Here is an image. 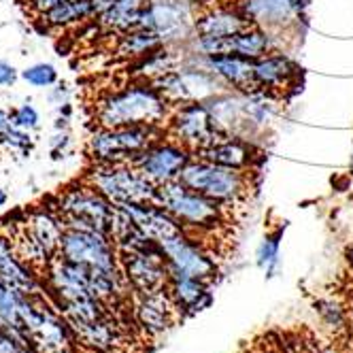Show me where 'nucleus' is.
Here are the masks:
<instances>
[{
    "label": "nucleus",
    "mask_w": 353,
    "mask_h": 353,
    "mask_svg": "<svg viewBox=\"0 0 353 353\" xmlns=\"http://www.w3.org/2000/svg\"><path fill=\"white\" fill-rule=\"evenodd\" d=\"M256 262L266 272V276H272L274 268L279 266V234H270L260 243L256 251Z\"/></svg>",
    "instance_id": "bb28decb"
},
{
    "label": "nucleus",
    "mask_w": 353,
    "mask_h": 353,
    "mask_svg": "<svg viewBox=\"0 0 353 353\" xmlns=\"http://www.w3.org/2000/svg\"><path fill=\"white\" fill-rule=\"evenodd\" d=\"M234 3H236V0H234Z\"/></svg>",
    "instance_id": "e433bc0d"
},
{
    "label": "nucleus",
    "mask_w": 353,
    "mask_h": 353,
    "mask_svg": "<svg viewBox=\"0 0 353 353\" xmlns=\"http://www.w3.org/2000/svg\"><path fill=\"white\" fill-rule=\"evenodd\" d=\"M317 307H319V309H317L319 315L325 319L327 325H332V327H343V325L349 323V313L339 305L336 300H332V298L319 300V302H317Z\"/></svg>",
    "instance_id": "c85d7f7f"
},
{
    "label": "nucleus",
    "mask_w": 353,
    "mask_h": 353,
    "mask_svg": "<svg viewBox=\"0 0 353 353\" xmlns=\"http://www.w3.org/2000/svg\"><path fill=\"white\" fill-rule=\"evenodd\" d=\"M347 262H349V268L353 270V245H349L347 249Z\"/></svg>",
    "instance_id": "72a5a7b5"
},
{
    "label": "nucleus",
    "mask_w": 353,
    "mask_h": 353,
    "mask_svg": "<svg viewBox=\"0 0 353 353\" xmlns=\"http://www.w3.org/2000/svg\"><path fill=\"white\" fill-rule=\"evenodd\" d=\"M0 281H5L13 290H17L21 294H28V296L43 294L30 266L21 262L11 239H7V236H0Z\"/></svg>",
    "instance_id": "412c9836"
},
{
    "label": "nucleus",
    "mask_w": 353,
    "mask_h": 353,
    "mask_svg": "<svg viewBox=\"0 0 353 353\" xmlns=\"http://www.w3.org/2000/svg\"><path fill=\"white\" fill-rule=\"evenodd\" d=\"M119 266L128 285L141 294H156L168 290L170 272L166 266L164 251L158 243H149L137 251H123L119 254Z\"/></svg>",
    "instance_id": "9b49d317"
},
{
    "label": "nucleus",
    "mask_w": 353,
    "mask_h": 353,
    "mask_svg": "<svg viewBox=\"0 0 353 353\" xmlns=\"http://www.w3.org/2000/svg\"><path fill=\"white\" fill-rule=\"evenodd\" d=\"M179 181L215 200L225 211L243 207L251 194V170L230 168L194 156L179 174Z\"/></svg>",
    "instance_id": "7ed1b4c3"
},
{
    "label": "nucleus",
    "mask_w": 353,
    "mask_h": 353,
    "mask_svg": "<svg viewBox=\"0 0 353 353\" xmlns=\"http://www.w3.org/2000/svg\"><path fill=\"white\" fill-rule=\"evenodd\" d=\"M254 77L256 90L281 96L298 79V68L288 54L272 49L270 54L254 60Z\"/></svg>",
    "instance_id": "f3484780"
},
{
    "label": "nucleus",
    "mask_w": 353,
    "mask_h": 353,
    "mask_svg": "<svg viewBox=\"0 0 353 353\" xmlns=\"http://www.w3.org/2000/svg\"><path fill=\"white\" fill-rule=\"evenodd\" d=\"M83 181L109 198L115 207L156 203L158 194V185L149 181L134 164H92Z\"/></svg>",
    "instance_id": "423d86ee"
},
{
    "label": "nucleus",
    "mask_w": 353,
    "mask_h": 353,
    "mask_svg": "<svg viewBox=\"0 0 353 353\" xmlns=\"http://www.w3.org/2000/svg\"><path fill=\"white\" fill-rule=\"evenodd\" d=\"M198 158H205L215 164H223L230 168H241V170H251L254 162L258 158V149L247 137L239 134H225L217 143L209 145L207 149L198 151Z\"/></svg>",
    "instance_id": "aec40b11"
},
{
    "label": "nucleus",
    "mask_w": 353,
    "mask_h": 353,
    "mask_svg": "<svg viewBox=\"0 0 353 353\" xmlns=\"http://www.w3.org/2000/svg\"><path fill=\"white\" fill-rule=\"evenodd\" d=\"M151 0H111L109 7L96 17L98 28L107 32H128L139 26L141 15Z\"/></svg>",
    "instance_id": "4be33fe9"
},
{
    "label": "nucleus",
    "mask_w": 353,
    "mask_h": 353,
    "mask_svg": "<svg viewBox=\"0 0 353 353\" xmlns=\"http://www.w3.org/2000/svg\"><path fill=\"white\" fill-rule=\"evenodd\" d=\"M160 247L164 251L170 279L190 276V279L205 281L209 285L215 281L217 270H219L215 256L198 236L190 232H181L160 243Z\"/></svg>",
    "instance_id": "9d476101"
},
{
    "label": "nucleus",
    "mask_w": 353,
    "mask_h": 353,
    "mask_svg": "<svg viewBox=\"0 0 353 353\" xmlns=\"http://www.w3.org/2000/svg\"><path fill=\"white\" fill-rule=\"evenodd\" d=\"M192 158H194V154L185 145L164 134L158 141L151 143L147 149H143L132 164L147 176L149 181H154L156 185H164V183L179 179L181 170L185 168V164Z\"/></svg>",
    "instance_id": "ddd939ff"
},
{
    "label": "nucleus",
    "mask_w": 353,
    "mask_h": 353,
    "mask_svg": "<svg viewBox=\"0 0 353 353\" xmlns=\"http://www.w3.org/2000/svg\"><path fill=\"white\" fill-rule=\"evenodd\" d=\"M247 19L279 37L305 17L307 0H236Z\"/></svg>",
    "instance_id": "4468645a"
},
{
    "label": "nucleus",
    "mask_w": 353,
    "mask_h": 353,
    "mask_svg": "<svg viewBox=\"0 0 353 353\" xmlns=\"http://www.w3.org/2000/svg\"><path fill=\"white\" fill-rule=\"evenodd\" d=\"M125 213H128L134 223L141 228V232L156 241L158 245L164 243L166 239L188 232L183 225L176 221L166 209H162L158 203H141V205H119Z\"/></svg>",
    "instance_id": "a211bd4d"
},
{
    "label": "nucleus",
    "mask_w": 353,
    "mask_h": 353,
    "mask_svg": "<svg viewBox=\"0 0 353 353\" xmlns=\"http://www.w3.org/2000/svg\"><path fill=\"white\" fill-rule=\"evenodd\" d=\"M166 134L185 145L196 156L198 151L217 143L228 132L221 130V125L213 117L207 103L196 100V103H183L172 109L166 121Z\"/></svg>",
    "instance_id": "1a4fd4ad"
},
{
    "label": "nucleus",
    "mask_w": 353,
    "mask_h": 353,
    "mask_svg": "<svg viewBox=\"0 0 353 353\" xmlns=\"http://www.w3.org/2000/svg\"><path fill=\"white\" fill-rule=\"evenodd\" d=\"M60 3H66V0H30V9L34 11V13H45V11H49L52 7H56V5H60Z\"/></svg>",
    "instance_id": "2f4dec72"
},
{
    "label": "nucleus",
    "mask_w": 353,
    "mask_h": 353,
    "mask_svg": "<svg viewBox=\"0 0 353 353\" xmlns=\"http://www.w3.org/2000/svg\"><path fill=\"white\" fill-rule=\"evenodd\" d=\"M39 17L47 28H68L90 17H96V7L94 0H66V3H60L41 13Z\"/></svg>",
    "instance_id": "393cba45"
},
{
    "label": "nucleus",
    "mask_w": 353,
    "mask_h": 353,
    "mask_svg": "<svg viewBox=\"0 0 353 353\" xmlns=\"http://www.w3.org/2000/svg\"><path fill=\"white\" fill-rule=\"evenodd\" d=\"M188 3L198 11V9H205V7H209V5L217 3V0H188Z\"/></svg>",
    "instance_id": "473e14b6"
},
{
    "label": "nucleus",
    "mask_w": 353,
    "mask_h": 353,
    "mask_svg": "<svg viewBox=\"0 0 353 353\" xmlns=\"http://www.w3.org/2000/svg\"><path fill=\"white\" fill-rule=\"evenodd\" d=\"M13 117H15V121H17V125L19 128H23V130H37L39 128V113H37V109L32 107V105H21V107H17L15 111H13Z\"/></svg>",
    "instance_id": "c756f323"
},
{
    "label": "nucleus",
    "mask_w": 353,
    "mask_h": 353,
    "mask_svg": "<svg viewBox=\"0 0 353 353\" xmlns=\"http://www.w3.org/2000/svg\"><path fill=\"white\" fill-rule=\"evenodd\" d=\"M156 203L198 239L219 232L230 219V213L219 207L215 200L192 190L179 179L158 185Z\"/></svg>",
    "instance_id": "f03ea898"
},
{
    "label": "nucleus",
    "mask_w": 353,
    "mask_h": 353,
    "mask_svg": "<svg viewBox=\"0 0 353 353\" xmlns=\"http://www.w3.org/2000/svg\"><path fill=\"white\" fill-rule=\"evenodd\" d=\"M0 143H5L13 149L30 147V132L17 125L13 113L0 109Z\"/></svg>",
    "instance_id": "a878e982"
},
{
    "label": "nucleus",
    "mask_w": 353,
    "mask_h": 353,
    "mask_svg": "<svg viewBox=\"0 0 353 353\" xmlns=\"http://www.w3.org/2000/svg\"><path fill=\"white\" fill-rule=\"evenodd\" d=\"M64 230L66 225L54 209H39L28 215V221L21 225L19 234L11 239V243L21 260L34 266H49L60 254Z\"/></svg>",
    "instance_id": "6e6552de"
},
{
    "label": "nucleus",
    "mask_w": 353,
    "mask_h": 353,
    "mask_svg": "<svg viewBox=\"0 0 353 353\" xmlns=\"http://www.w3.org/2000/svg\"><path fill=\"white\" fill-rule=\"evenodd\" d=\"M172 105L164 94L149 81L134 79L105 94L96 105V125L117 128V125H162L172 113Z\"/></svg>",
    "instance_id": "f257e3e1"
},
{
    "label": "nucleus",
    "mask_w": 353,
    "mask_h": 353,
    "mask_svg": "<svg viewBox=\"0 0 353 353\" xmlns=\"http://www.w3.org/2000/svg\"><path fill=\"white\" fill-rule=\"evenodd\" d=\"M192 54V52H190ZM207 70H211L215 77L234 92H254L256 77H254V60L236 56V54H221V56H198L192 54Z\"/></svg>",
    "instance_id": "dca6fc26"
},
{
    "label": "nucleus",
    "mask_w": 353,
    "mask_h": 353,
    "mask_svg": "<svg viewBox=\"0 0 353 353\" xmlns=\"http://www.w3.org/2000/svg\"><path fill=\"white\" fill-rule=\"evenodd\" d=\"M160 47H164V41L160 39L158 32L143 28V26H137V28H132L128 32L119 34L115 54H117V58L137 62V60H141V58H145L149 54L158 52Z\"/></svg>",
    "instance_id": "b1692460"
},
{
    "label": "nucleus",
    "mask_w": 353,
    "mask_h": 353,
    "mask_svg": "<svg viewBox=\"0 0 353 353\" xmlns=\"http://www.w3.org/2000/svg\"><path fill=\"white\" fill-rule=\"evenodd\" d=\"M54 211L60 215L66 228L96 230L103 234H111L115 205L96 188H92L88 181L68 185L58 196Z\"/></svg>",
    "instance_id": "39448f33"
},
{
    "label": "nucleus",
    "mask_w": 353,
    "mask_h": 353,
    "mask_svg": "<svg viewBox=\"0 0 353 353\" xmlns=\"http://www.w3.org/2000/svg\"><path fill=\"white\" fill-rule=\"evenodd\" d=\"M181 311L168 290L137 296V319L149 334H162L170 325H174Z\"/></svg>",
    "instance_id": "6ab92c4d"
},
{
    "label": "nucleus",
    "mask_w": 353,
    "mask_h": 353,
    "mask_svg": "<svg viewBox=\"0 0 353 353\" xmlns=\"http://www.w3.org/2000/svg\"><path fill=\"white\" fill-rule=\"evenodd\" d=\"M43 296V294H41ZM41 296H26L21 305L19 332L39 353H74L68 321L49 309Z\"/></svg>",
    "instance_id": "0eeeda50"
},
{
    "label": "nucleus",
    "mask_w": 353,
    "mask_h": 353,
    "mask_svg": "<svg viewBox=\"0 0 353 353\" xmlns=\"http://www.w3.org/2000/svg\"><path fill=\"white\" fill-rule=\"evenodd\" d=\"M5 205H7V192L0 190V207H5Z\"/></svg>",
    "instance_id": "f704fd0d"
},
{
    "label": "nucleus",
    "mask_w": 353,
    "mask_h": 353,
    "mask_svg": "<svg viewBox=\"0 0 353 353\" xmlns=\"http://www.w3.org/2000/svg\"><path fill=\"white\" fill-rule=\"evenodd\" d=\"M60 258L88 268L119 270V251L109 234L66 228L60 241Z\"/></svg>",
    "instance_id": "f8f14e48"
},
{
    "label": "nucleus",
    "mask_w": 353,
    "mask_h": 353,
    "mask_svg": "<svg viewBox=\"0 0 353 353\" xmlns=\"http://www.w3.org/2000/svg\"><path fill=\"white\" fill-rule=\"evenodd\" d=\"M249 19L234 0H217V3L198 9L194 21L196 37L228 39L249 26Z\"/></svg>",
    "instance_id": "2eb2a0df"
},
{
    "label": "nucleus",
    "mask_w": 353,
    "mask_h": 353,
    "mask_svg": "<svg viewBox=\"0 0 353 353\" xmlns=\"http://www.w3.org/2000/svg\"><path fill=\"white\" fill-rule=\"evenodd\" d=\"M21 79L34 85V88H49L58 81V70L52 66V64H45V62H39V64H32L28 68L21 70Z\"/></svg>",
    "instance_id": "cd10ccee"
},
{
    "label": "nucleus",
    "mask_w": 353,
    "mask_h": 353,
    "mask_svg": "<svg viewBox=\"0 0 353 353\" xmlns=\"http://www.w3.org/2000/svg\"><path fill=\"white\" fill-rule=\"evenodd\" d=\"M164 134L162 125H96L88 139V154L94 164H132L143 149Z\"/></svg>",
    "instance_id": "20e7f679"
},
{
    "label": "nucleus",
    "mask_w": 353,
    "mask_h": 353,
    "mask_svg": "<svg viewBox=\"0 0 353 353\" xmlns=\"http://www.w3.org/2000/svg\"><path fill=\"white\" fill-rule=\"evenodd\" d=\"M347 313H349V323H351V327H353V302H351V309H349Z\"/></svg>",
    "instance_id": "c9c22d12"
},
{
    "label": "nucleus",
    "mask_w": 353,
    "mask_h": 353,
    "mask_svg": "<svg viewBox=\"0 0 353 353\" xmlns=\"http://www.w3.org/2000/svg\"><path fill=\"white\" fill-rule=\"evenodd\" d=\"M17 79V70L13 64L5 62V60H0V88H9L13 85Z\"/></svg>",
    "instance_id": "7c9ffc66"
},
{
    "label": "nucleus",
    "mask_w": 353,
    "mask_h": 353,
    "mask_svg": "<svg viewBox=\"0 0 353 353\" xmlns=\"http://www.w3.org/2000/svg\"><path fill=\"white\" fill-rule=\"evenodd\" d=\"M168 292L172 300L176 302L181 315H196L205 307L211 305V285L198 279H190V276H179V279H170Z\"/></svg>",
    "instance_id": "5701e85b"
}]
</instances>
